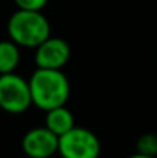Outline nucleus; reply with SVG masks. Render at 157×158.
<instances>
[{"mask_svg":"<svg viewBox=\"0 0 157 158\" xmlns=\"http://www.w3.org/2000/svg\"><path fill=\"white\" fill-rule=\"evenodd\" d=\"M128 158H156V157H148V155H142V154H134V155H131V157H128Z\"/></svg>","mask_w":157,"mask_h":158,"instance_id":"11","label":"nucleus"},{"mask_svg":"<svg viewBox=\"0 0 157 158\" xmlns=\"http://www.w3.org/2000/svg\"><path fill=\"white\" fill-rule=\"evenodd\" d=\"M31 105L28 80L15 72L0 74V109L8 114H22Z\"/></svg>","mask_w":157,"mask_h":158,"instance_id":"4","label":"nucleus"},{"mask_svg":"<svg viewBox=\"0 0 157 158\" xmlns=\"http://www.w3.org/2000/svg\"><path fill=\"white\" fill-rule=\"evenodd\" d=\"M74 126H76L74 124V115L68 107L59 106V107H52L50 110H46L45 127L50 129L54 135L60 137Z\"/></svg>","mask_w":157,"mask_h":158,"instance_id":"7","label":"nucleus"},{"mask_svg":"<svg viewBox=\"0 0 157 158\" xmlns=\"http://www.w3.org/2000/svg\"><path fill=\"white\" fill-rule=\"evenodd\" d=\"M31 102L42 110L65 106L69 98V81L62 69L37 68L28 80Z\"/></svg>","mask_w":157,"mask_h":158,"instance_id":"1","label":"nucleus"},{"mask_svg":"<svg viewBox=\"0 0 157 158\" xmlns=\"http://www.w3.org/2000/svg\"><path fill=\"white\" fill-rule=\"evenodd\" d=\"M20 61V48L11 40L0 42V74L14 72Z\"/></svg>","mask_w":157,"mask_h":158,"instance_id":"8","label":"nucleus"},{"mask_svg":"<svg viewBox=\"0 0 157 158\" xmlns=\"http://www.w3.org/2000/svg\"><path fill=\"white\" fill-rule=\"evenodd\" d=\"M19 9H29V11H42L48 0H14Z\"/></svg>","mask_w":157,"mask_h":158,"instance_id":"10","label":"nucleus"},{"mask_svg":"<svg viewBox=\"0 0 157 158\" xmlns=\"http://www.w3.org/2000/svg\"><path fill=\"white\" fill-rule=\"evenodd\" d=\"M100 149L97 135L85 127L74 126L59 137L57 154L62 158H99Z\"/></svg>","mask_w":157,"mask_h":158,"instance_id":"3","label":"nucleus"},{"mask_svg":"<svg viewBox=\"0 0 157 158\" xmlns=\"http://www.w3.org/2000/svg\"><path fill=\"white\" fill-rule=\"evenodd\" d=\"M137 154L157 157V134H143L137 140Z\"/></svg>","mask_w":157,"mask_h":158,"instance_id":"9","label":"nucleus"},{"mask_svg":"<svg viewBox=\"0 0 157 158\" xmlns=\"http://www.w3.org/2000/svg\"><path fill=\"white\" fill-rule=\"evenodd\" d=\"M8 37L19 48H37L51 35V25L42 11L17 9L6 25Z\"/></svg>","mask_w":157,"mask_h":158,"instance_id":"2","label":"nucleus"},{"mask_svg":"<svg viewBox=\"0 0 157 158\" xmlns=\"http://www.w3.org/2000/svg\"><path fill=\"white\" fill-rule=\"evenodd\" d=\"M59 137L45 126L29 129L22 138V149L29 158H50L57 154Z\"/></svg>","mask_w":157,"mask_h":158,"instance_id":"6","label":"nucleus"},{"mask_svg":"<svg viewBox=\"0 0 157 158\" xmlns=\"http://www.w3.org/2000/svg\"><path fill=\"white\" fill-rule=\"evenodd\" d=\"M71 57L69 45L59 37H48L36 48L34 61L42 69H62Z\"/></svg>","mask_w":157,"mask_h":158,"instance_id":"5","label":"nucleus"}]
</instances>
